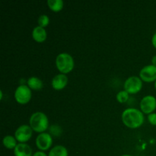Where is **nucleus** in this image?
Returning <instances> with one entry per match:
<instances>
[{
	"mask_svg": "<svg viewBox=\"0 0 156 156\" xmlns=\"http://www.w3.org/2000/svg\"><path fill=\"white\" fill-rule=\"evenodd\" d=\"M122 122L129 129H137L143 124L144 114L140 110L134 108L125 109L121 114Z\"/></svg>",
	"mask_w": 156,
	"mask_h": 156,
	"instance_id": "f257e3e1",
	"label": "nucleus"
},
{
	"mask_svg": "<svg viewBox=\"0 0 156 156\" xmlns=\"http://www.w3.org/2000/svg\"><path fill=\"white\" fill-rule=\"evenodd\" d=\"M29 125L32 129L37 133H45L49 128V119L44 113L37 111L30 115Z\"/></svg>",
	"mask_w": 156,
	"mask_h": 156,
	"instance_id": "f03ea898",
	"label": "nucleus"
},
{
	"mask_svg": "<svg viewBox=\"0 0 156 156\" xmlns=\"http://www.w3.org/2000/svg\"><path fill=\"white\" fill-rule=\"evenodd\" d=\"M55 64L62 74H68L71 73L75 67V61L73 56L68 53H61L56 57Z\"/></svg>",
	"mask_w": 156,
	"mask_h": 156,
	"instance_id": "7ed1b4c3",
	"label": "nucleus"
},
{
	"mask_svg": "<svg viewBox=\"0 0 156 156\" xmlns=\"http://www.w3.org/2000/svg\"><path fill=\"white\" fill-rule=\"evenodd\" d=\"M14 96L18 104L21 105H27L31 100V89L27 85H20L15 89Z\"/></svg>",
	"mask_w": 156,
	"mask_h": 156,
	"instance_id": "20e7f679",
	"label": "nucleus"
},
{
	"mask_svg": "<svg viewBox=\"0 0 156 156\" xmlns=\"http://www.w3.org/2000/svg\"><path fill=\"white\" fill-rule=\"evenodd\" d=\"M143 81L138 76H130L125 80L123 88L129 94H135L140 92L143 88Z\"/></svg>",
	"mask_w": 156,
	"mask_h": 156,
	"instance_id": "39448f33",
	"label": "nucleus"
},
{
	"mask_svg": "<svg viewBox=\"0 0 156 156\" xmlns=\"http://www.w3.org/2000/svg\"><path fill=\"white\" fill-rule=\"evenodd\" d=\"M33 132L34 130L30 125L24 124L17 128L14 136L18 143H27L33 136Z\"/></svg>",
	"mask_w": 156,
	"mask_h": 156,
	"instance_id": "423d86ee",
	"label": "nucleus"
},
{
	"mask_svg": "<svg viewBox=\"0 0 156 156\" xmlns=\"http://www.w3.org/2000/svg\"><path fill=\"white\" fill-rule=\"evenodd\" d=\"M35 144L39 151L45 152L51 148L53 145V137L49 133H40L35 140Z\"/></svg>",
	"mask_w": 156,
	"mask_h": 156,
	"instance_id": "0eeeda50",
	"label": "nucleus"
},
{
	"mask_svg": "<svg viewBox=\"0 0 156 156\" xmlns=\"http://www.w3.org/2000/svg\"><path fill=\"white\" fill-rule=\"evenodd\" d=\"M140 111L145 114H152L156 109V98L153 95H146L142 98L140 104Z\"/></svg>",
	"mask_w": 156,
	"mask_h": 156,
	"instance_id": "6e6552de",
	"label": "nucleus"
},
{
	"mask_svg": "<svg viewBox=\"0 0 156 156\" xmlns=\"http://www.w3.org/2000/svg\"><path fill=\"white\" fill-rule=\"evenodd\" d=\"M139 77L142 79L143 82H148V83L155 82L156 81V66L152 64L145 66L140 70Z\"/></svg>",
	"mask_w": 156,
	"mask_h": 156,
	"instance_id": "1a4fd4ad",
	"label": "nucleus"
},
{
	"mask_svg": "<svg viewBox=\"0 0 156 156\" xmlns=\"http://www.w3.org/2000/svg\"><path fill=\"white\" fill-rule=\"evenodd\" d=\"M68 82L69 79L66 75L59 73V74L56 75L52 79V88L56 91H60V90L64 89L66 87Z\"/></svg>",
	"mask_w": 156,
	"mask_h": 156,
	"instance_id": "9d476101",
	"label": "nucleus"
},
{
	"mask_svg": "<svg viewBox=\"0 0 156 156\" xmlns=\"http://www.w3.org/2000/svg\"><path fill=\"white\" fill-rule=\"evenodd\" d=\"M15 156H33L30 146L27 143H18L14 149Z\"/></svg>",
	"mask_w": 156,
	"mask_h": 156,
	"instance_id": "9b49d317",
	"label": "nucleus"
},
{
	"mask_svg": "<svg viewBox=\"0 0 156 156\" xmlns=\"http://www.w3.org/2000/svg\"><path fill=\"white\" fill-rule=\"evenodd\" d=\"M32 37H33L34 41H36L37 43H43L47 40V33L45 28L41 27L40 26H36L34 27L33 30H32Z\"/></svg>",
	"mask_w": 156,
	"mask_h": 156,
	"instance_id": "f8f14e48",
	"label": "nucleus"
},
{
	"mask_svg": "<svg viewBox=\"0 0 156 156\" xmlns=\"http://www.w3.org/2000/svg\"><path fill=\"white\" fill-rule=\"evenodd\" d=\"M27 85L31 90L39 91V90L43 88L44 83H43L42 80L41 79L36 77V76H32V77H30L27 80Z\"/></svg>",
	"mask_w": 156,
	"mask_h": 156,
	"instance_id": "ddd939ff",
	"label": "nucleus"
},
{
	"mask_svg": "<svg viewBox=\"0 0 156 156\" xmlns=\"http://www.w3.org/2000/svg\"><path fill=\"white\" fill-rule=\"evenodd\" d=\"M48 156H69V152L65 146L57 145L50 149Z\"/></svg>",
	"mask_w": 156,
	"mask_h": 156,
	"instance_id": "4468645a",
	"label": "nucleus"
},
{
	"mask_svg": "<svg viewBox=\"0 0 156 156\" xmlns=\"http://www.w3.org/2000/svg\"><path fill=\"white\" fill-rule=\"evenodd\" d=\"M47 6L53 12H59L62 10L64 2L62 0H47Z\"/></svg>",
	"mask_w": 156,
	"mask_h": 156,
	"instance_id": "2eb2a0df",
	"label": "nucleus"
},
{
	"mask_svg": "<svg viewBox=\"0 0 156 156\" xmlns=\"http://www.w3.org/2000/svg\"><path fill=\"white\" fill-rule=\"evenodd\" d=\"M3 146L8 149H15L16 146L18 145V141L15 136L11 135H7L3 138L2 140Z\"/></svg>",
	"mask_w": 156,
	"mask_h": 156,
	"instance_id": "dca6fc26",
	"label": "nucleus"
},
{
	"mask_svg": "<svg viewBox=\"0 0 156 156\" xmlns=\"http://www.w3.org/2000/svg\"><path fill=\"white\" fill-rule=\"evenodd\" d=\"M129 98V94L126 92L125 90H122L120 91L116 95V99H117V101L120 104L126 103Z\"/></svg>",
	"mask_w": 156,
	"mask_h": 156,
	"instance_id": "f3484780",
	"label": "nucleus"
},
{
	"mask_svg": "<svg viewBox=\"0 0 156 156\" xmlns=\"http://www.w3.org/2000/svg\"><path fill=\"white\" fill-rule=\"evenodd\" d=\"M37 23H38V26L45 28V27H47L48 24H50V18H49L48 15H40L37 20Z\"/></svg>",
	"mask_w": 156,
	"mask_h": 156,
	"instance_id": "a211bd4d",
	"label": "nucleus"
},
{
	"mask_svg": "<svg viewBox=\"0 0 156 156\" xmlns=\"http://www.w3.org/2000/svg\"><path fill=\"white\" fill-rule=\"evenodd\" d=\"M50 135L56 136H58L60 135L62 133V129H61L60 126H57V125H53V126H51L50 127Z\"/></svg>",
	"mask_w": 156,
	"mask_h": 156,
	"instance_id": "6ab92c4d",
	"label": "nucleus"
},
{
	"mask_svg": "<svg viewBox=\"0 0 156 156\" xmlns=\"http://www.w3.org/2000/svg\"><path fill=\"white\" fill-rule=\"evenodd\" d=\"M147 120L149 123L152 126H156V113H152V114H149L147 116Z\"/></svg>",
	"mask_w": 156,
	"mask_h": 156,
	"instance_id": "aec40b11",
	"label": "nucleus"
},
{
	"mask_svg": "<svg viewBox=\"0 0 156 156\" xmlns=\"http://www.w3.org/2000/svg\"><path fill=\"white\" fill-rule=\"evenodd\" d=\"M33 156H48V155H47L45 152H42V151H37L33 154Z\"/></svg>",
	"mask_w": 156,
	"mask_h": 156,
	"instance_id": "412c9836",
	"label": "nucleus"
},
{
	"mask_svg": "<svg viewBox=\"0 0 156 156\" xmlns=\"http://www.w3.org/2000/svg\"><path fill=\"white\" fill-rule=\"evenodd\" d=\"M152 46H153V47L156 49V33L154 34V35L152 36Z\"/></svg>",
	"mask_w": 156,
	"mask_h": 156,
	"instance_id": "4be33fe9",
	"label": "nucleus"
},
{
	"mask_svg": "<svg viewBox=\"0 0 156 156\" xmlns=\"http://www.w3.org/2000/svg\"><path fill=\"white\" fill-rule=\"evenodd\" d=\"M151 62H152V65L156 66V55H155L154 56H152V61H151Z\"/></svg>",
	"mask_w": 156,
	"mask_h": 156,
	"instance_id": "5701e85b",
	"label": "nucleus"
},
{
	"mask_svg": "<svg viewBox=\"0 0 156 156\" xmlns=\"http://www.w3.org/2000/svg\"><path fill=\"white\" fill-rule=\"evenodd\" d=\"M0 94H1V98H0V99H2L3 98V92H2V91H0Z\"/></svg>",
	"mask_w": 156,
	"mask_h": 156,
	"instance_id": "b1692460",
	"label": "nucleus"
},
{
	"mask_svg": "<svg viewBox=\"0 0 156 156\" xmlns=\"http://www.w3.org/2000/svg\"><path fill=\"white\" fill-rule=\"evenodd\" d=\"M120 156H133V155H128V154H125V155H120Z\"/></svg>",
	"mask_w": 156,
	"mask_h": 156,
	"instance_id": "393cba45",
	"label": "nucleus"
},
{
	"mask_svg": "<svg viewBox=\"0 0 156 156\" xmlns=\"http://www.w3.org/2000/svg\"><path fill=\"white\" fill-rule=\"evenodd\" d=\"M155 90H156V81L155 82Z\"/></svg>",
	"mask_w": 156,
	"mask_h": 156,
	"instance_id": "a878e982",
	"label": "nucleus"
}]
</instances>
